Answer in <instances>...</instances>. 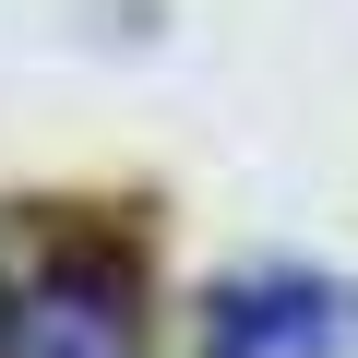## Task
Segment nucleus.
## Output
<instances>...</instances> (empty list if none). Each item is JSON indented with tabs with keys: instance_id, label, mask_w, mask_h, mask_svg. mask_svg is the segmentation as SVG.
I'll return each instance as SVG.
<instances>
[{
	"instance_id": "f257e3e1",
	"label": "nucleus",
	"mask_w": 358,
	"mask_h": 358,
	"mask_svg": "<svg viewBox=\"0 0 358 358\" xmlns=\"http://www.w3.org/2000/svg\"><path fill=\"white\" fill-rule=\"evenodd\" d=\"M0 358H143V263L96 227L0 263Z\"/></svg>"
},
{
	"instance_id": "f03ea898",
	"label": "nucleus",
	"mask_w": 358,
	"mask_h": 358,
	"mask_svg": "<svg viewBox=\"0 0 358 358\" xmlns=\"http://www.w3.org/2000/svg\"><path fill=\"white\" fill-rule=\"evenodd\" d=\"M203 358H358V287L310 263L227 275L203 310Z\"/></svg>"
}]
</instances>
